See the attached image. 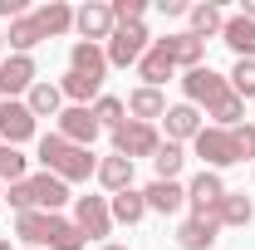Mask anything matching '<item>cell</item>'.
I'll return each instance as SVG.
<instances>
[{"label":"cell","instance_id":"6da1fadb","mask_svg":"<svg viewBox=\"0 0 255 250\" xmlns=\"http://www.w3.org/2000/svg\"><path fill=\"white\" fill-rule=\"evenodd\" d=\"M39 162H44V172H54L59 182H89V177H98L94 147H74V142H64L59 132H44V137H39Z\"/></svg>","mask_w":255,"mask_h":250},{"label":"cell","instance_id":"7a4b0ae2","mask_svg":"<svg viewBox=\"0 0 255 250\" xmlns=\"http://www.w3.org/2000/svg\"><path fill=\"white\" fill-rule=\"evenodd\" d=\"M152 49V34L147 25H118L113 39L103 44V54H108V69H137V59Z\"/></svg>","mask_w":255,"mask_h":250},{"label":"cell","instance_id":"3957f363","mask_svg":"<svg viewBox=\"0 0 255 250\" xmlns=\"http://www.w3.org/2000/svg\"><path fill=\"white\" fill-rule=\"evenodd\" d=\"M162 147V132L152 123H137V118H128L118 132H113V152L128 157V162H137V157H157Z\"/></svg>","mask_w":255,"mask_h":250},{"label":"cell","instance_id":"277c9868","mask_svg":"<svg viewBox=\"0 0 255 250\" xmlns=\"http://www.w3.org/2000/svg\"><path fill=\"white\" fill-rule=\"evenodd\" d=\"M182 94H187L191 108H201V103L211 108L216 98L231 94V79H226V74H216L211 64H201V69H187V74H182Z\"/></svg>","mask_w":255,"mask_h":250},{"label":"cell","instance_id":"5b68a950","mask_svg":"<svg viewBox=\"0 0 255 250\" xmlns=\"http://www.w3.org/2000/svg\"><path fill=\"white\" fill-rule=\"evenodd\" d=\"M54 132H59L64 142H74V147H94V137L103 132L94 118V108H84V103H64V113L54 118Z\"/></svg>","mask_w":255,"mask_h":250},{"label":"cell","instance_id":"8992f818","mask_svg":"<svg viewBox=\"0 0 255 250\" xmlns=\"http://www.w3.org/2000/svg\"><path fill=\"white\" fill-rule=\"evenodd\" d=\"M34 127H39V118L25 108V98H0V142H5V147L30 142Z\"/></svg>","mask_w":255,"mask_h":250},{"label":"cell","instance_id":"52a82bcc","mask_svg":"<svg viewBox=\"0 0 255 250\" xmlns=\"http://www.w3.org/2000/svg\"><path fill=\"white\" fill-rule=\"evenodd\" d=\"M74 30L84 34L89 44H108L113 30H118L113 5H108V0H89V5H79V10H74Z\"/></svg>","mask_w":255,"mask_h":250},{"label":"cell","instance_id":"ba28073f","mask_svg":"<svg viewBox=\"0 0 255 250\" xmlns=\"http://www.w3.org/2000/svg\"><path fill=\"white\" fill-rule=\"evenodd\" d=\"M226 201V182H221V172H196L187 182V206H191V216H216V206Z\"/></svg>","mask_w":255,"mask_h":250},{"label":"cell","instance_id":"9c48e42d","mask_svg":"<svg viewBox=\"0 0 255 250\" xmlns=\"http://www.w3.org/2000/svg\"><path fill=\"white\" fill-rule=\"evenodd\" d=\"M196 157L206 162V172H221V167H236V147H231V132L226 127H201L191 137Z\"/></svg>","mask_w":255,"mask_h":250},{"label":"cell","instance_id":"30bf717a","mask_svg":"<svg viewBox=\"0 0 255 250\" xmlns=\"http://www.w3.org/2000/svg\"><path fill=\"white\" fill-rule=\"evenodd\" d=\"M74 226L84 231V241H103V236L113 231L108 196H79V201H74Z\"/></svg>","mask_w":255,"mask_h":250},{"label":"cell","instance_id":"8fae6325","mask_svg":"<svg viewBox=\"0 0 255 250\" xmlns=\"http://www.w3.org/2000/svg\"><path fill=\"white\" fill-rule=\"evenodd\" d=\"M34 84H39V69H34L30 54L0 59V98H20V94H30Z\"/></svg>","mask_w":255,"mask_h":250},{"label":"cell","instance_id":"7c38bea8","mask_svg":"<svg viewBox=\"0 0 255 250\" xmlns=\"http://www.w3.org/2000/svg\"><path fill=\"white\" fill-rule=\"evenodd\" d=\"M25 187H30L34 211H49V216H59V206L69 201V182H59L54 172H34V177H25Z\"/></svg>","mask_w":255,"mask_h":250},{"label":"cell","instance_id":"4fadbf2b","mask_svg":"<svg viewBox=\"0 0 255 250\" xmlns=\"http://www.w3.org/2000/svg\"><path fill=\"white\" fill-rule=\"evenodd\" d=\"M69 74H84V79L103 84V79H108V54H103V44L74 39V49H69Z\"/></svg>","mask_w":255,"mask_h":250},{"label":"cell","instance_id":"5bb4252c","mask_svg":"<svg viewBox=\"0 0 255 250\" xmlns=\"http://www.w3.org/2000/svg\"><path fill=\"white\" fill-rule=\"evenodd\" d=\"M152 44H162V49H167V59L177 64V69H201V59H206V39H196L191 30L167 34V39H152Z\"/></svg>","mask_w":255,"mask_h":250},{"label":"cell","instance_id":"9a60e30c","mask_svg":"<svg viewBox=\"0 0 255 250\" xmlns=\"http://www.w3.org/2000/svg\"><path fill=\"white\" fill-rule=\"evenodd\" d=\"M162 127H167V142H191L206 123H201V108H191V103H172L167 118H162Z\"/></svg>","mask_w":255,"mask_h":250},{"label":"cell","instance_id":"2e32d148","mask_svg":"<svg viewBox=\"0 0 255 250\" xmlns=\"http://www.w3.org/2000/svg\"><path fill=\"white\" fill-rule=\"evenodd\" d=\"M216 236H221L216 216H187L182 226H177V246H182V250H211Z\"/></svg>","mask_w":255,"mask_h":250},{"label":"cell","instance_id":"e0dca14e","mask_svg":"<svg viewBox=\"0 0 255 250\" xmlns=\"http://www.w3.org/2000/svg\"><path fill=\"white\" fill-rule=\"evenodd\" d=\"M142 196H147V211H157V216H177L187 206V187L182 182H147Z\"/></svg>","mask_w":255,"mask_h":250},{"label":"cell","instance_id":"ac0fdd59","mask_svg":"<svg viewBox=\"0 0 255 250\" xmlns=\"http://www.w3.org/2000/svg\"><path fill=\"white\" fill-rule=\"evenodd\" d=\"M221 44H231L236 59H255V20H246V15H226Z\"/></svg>","mask_w":255,"mask_h":250},{"label":"cell","instance_id":"d6986e66","mask_svg":"<svg viewBox=\"0 0 255 250\" xmlns=\"http://www.w3.org/2000/svg\"><path fill=\"white\" fill-rule=\"evenodd\" d=\"M49 231H54V216L49 211H20L15 216V236L30 250H49Z\"/></svg>","mask_w":255,"mask_h":250},{"label":"cell","instance_id":"ffe728a7","mask_svg":"<svg viewBox=\"0 0 255 250\" xmlns=\"http://www.w3.org/2000/svg\"><path fill=\"white\" fill-rule=\"evenodd\" d=\"M128 118H137V123L167 118V94H162V89H147V84H137V89L128 94Z\"/></svg>","mask_w":255,"mask_h":250},{"label":"cell","instance_id":"44dd1931","mask_svg":"<svg viewBox=\"0 0 255 250\" xmlns=\"http://www.w3.org/2000/svg\"><path fill=\"white\" fill-rule=\"evenodd\" d=\"M108 211H113V226H137V221L147 216V196L137 187H128L118 196H108Z\"/></svg>","mask_w":255,"mask_h":250},{"label":"cell","instance_id":"7402d4cb","mask_svg":"<svg viewBox=\"0 0 255 250\" xmlns=\"http://www.w3.org/2000/svg\"><path fill=\"white\" fill-rule=\"evenodd\" d=\"M98 182H103V191L108 196H118V191H128L132 187V162L128 157H98Z\"/></svg>","mask_w":255,"mask_h":250},{"label":"cell","instance_id":"603a6c76","mask_svg":"<svg viewBox=\"0 0 255 250\" xmlns=\"http://www.w3.org/2000/svg\"><path fill=\"white\" fill-rule=\"evenodd\" d=\"M172 69H177V64L167 59V49H162V44H152V49L137 59V79H142L147 89H162V84L172 79Z\"/></svg>","mask_w":255,"mask_h":250},{"label":"cell","instance_id":"cb8c5ba5","mask_svg":"<svg viewBox=\"0 0 255 250\" xmlns=\"http://www.w3.org/2000/svg\"><path fill=\"white\" fill-rule=\"evenodd\" d=\"M25 108H30L34 118H59L64 113V94H59V84H34L30 94H25Z\"/></svg>","mask_w":255,"mask_h":250},{"label":"cell","instance_id":"d4e9b609","mask_svg":"<svg viewBox=\"0 0 255 250\" xmlns=\"http://www.w3.org/2000/svg\"><path fill=\"white\" fill-rule=\"evenodd\" d=\"M5 44H10V54H30L34 44H44V30L34 25V15H20V20H10Z\"/></svg>","mask_w":255,"mask_h":250},{"label":"cell","instance_id":"484cf974","mask_svg":"<svg viewBox=\"0 0 255 250\" xmlns=\"http://www.w3.org/2000/svg\"><path fill=\"white\" fill-rule=\"evenodd\" d=\"M34 25L44 30V39H49V34H69L74 30V10H69L64 0H49V5L34 10Z\"/></svg>","mask_w":255,"mask_h":250},{"label":"cell","instance_id":"4316f807","mask_svg":"<svg viewBox=\"0 0 255 250\" xmlns=\"http://www.w3.org/2000/svg\"><path fill=\"white\" fill-rule=\"evenodd\" d=\"M251 216H255V206L246 191H226V201L216 206V226H251Z\"/></svg>","mask_w":255,"mask_h":250},{"label":"cell","instance_id":"83f0119b","mask_svg":"<svg viewBox=\"0 0 255 250\" xmlns=\"http://www.w3.org/2000/svg\"><path fill=\"white\" fill-rule=\"evenodd\" d=\"M187 20H191V34H196V39H211V34H221V25H226L221 5H187Z\"/></svg>","mask_w":255,"mask_h":250},{"label":"cell","instance_id":"f1b7e54d","mask_svg":"<svg viewBox=\"0 0 255 250\" xmlns=\"http://www.w3.org/2000/svg\"><path fill=\"white\" fill-rule=\"evenodd\" d=\"M182 162H187V147H182V142H167V137H162L157 157H152V167H157V182H177Z\"/></svg>","mask_w":255,"mask_h":250},{"label":"cell","instance_id":"f546056e","mask_svg":"<svg viewBox=\"0 0 255 250\" xmlns=\"http://www.w3.org/2000/svg\"><path fill=\"white\" fill-rule=\"evenodd\" d=\"M206 118H211V127H241V118H246V98H236V94L216 98V103L206 108Z\"/></svg>","mask_w":255,"mask_h":250},{"label":"cell","instance_id":"4dcf8cb0","mask_svg":"<svg viewBox=\"0 0 255 250\" xmlns=\"http://www.w3.org/2000/svg\"><path fill=\"white\" fill-rule=\"evenodd\" d=\"M94 118H98V127L118 132V127L128 123V103H123V98H113V94H98L94 98Z\"/></svg>","mask_w":255,"mask_h":250},{"label":"cell","instance_id":"1f68e13d","mask_svg":"<svg viewBox=\"0 0 255 250\" xmlns=\"http://www.w3.org/2000/svg\"><path fill=\"white\" fill-rule=\"evenodd\" d=\"M49 250H84V231L74 221L54 216V231H49Z\"/></svg>","mask_w":255,"mask_h":250},{"label":"cell","instance_id":"d6a6232c","mask_svg":"<svg viewBox=\"0 0 255 250\" xmlns=\"http://www.w3.org/2000/svg\"><path fill=\"white\" fill-rule=\"evenodd\" d=\"M236 98H255V59H236V69L226 74Z\"/></svg>","mask_w":255,"mask_h":250},{"label":"cell","instance_id":"836d02e7","mask_svg":"<svg viewBox=\"0 0 255 250\" xmlns=\"http://www.w3.org/2000/svg\"><path fill=\"white\" fill-rule=\"evenodd\" d=\"M226 132H231V147H236V162H255V123L226 127Z\"/></svg>","mask_w":255,"mask_h":250},{"label":"cell","instance_id":"e575fe53","mask_svg":"<svg viewBox=\"0 0 255 250\" xmlns=\"http://www.w3.org/2000/svg\"><path fill=\"white\" fill-rule=\"evenodd\" d=\"M0 182H25V157H20V147H5L0 142Z\"/></svg>","mask_w":255,"mask_h":250},{"label":"cell","instance_id":"d590c367","mask_svg":"<svg viewBox=\"0 0 255 250\" xmlns=\"http://www.w3.org/2000/svg\"><path fill=\"white\" fill-rule=\"evenodd\" d=\"M147 15V0H113V20L118 25H142Z\"/></svg>","mask_w":255,"mask_h":250},{"label":"cell","instance_id":"8d00e7d4","mask_svg":"<svg viewBox=\"0 0 255 250\" xmlns=\"http://www.w3.org/2000/svg\"><path fill=\"white\" fill-rule=\"evenodd\" d=\"M25 15V0H0V20H20Z\"/></svg>","mask_w":255,"mask_h":250},{"label":"cell","instance_id":"74e56055","mask_svg":"<svg viewBox=\"0 0 255 250\" xmlns=\"http://www.w3.org/2000/svg\"><path fill=\"white\" fill-rule=\"evenodd\" d=\"M162 5V15H187V5H182V0H157Z\"/></svg>","mask_w":255,"mask_h":250},{"label":"cell","instance_id":"f35d334b","mask_svg":"<svg viewBox=\"0 0 255 250\" xmlns=\"http://www.w3.org/2000/svg\"><path fill=\"white\" fill-rule=\"evenodd\" d=\"M241 15H246V20H255V0H246V5H241Z\"/></svg>","mask_w":255,"mask_h":250},{"label":"cell","instance_id":"ab89813d","mask_svg":"<svg viewBox=\"0 0 255 250\" xmlns=\"http://www.w3.org/2000/svg\"><path fill=\"white\" fill-rule=\"evenodd\" d=\"M98 250H128V246H113V241H103V246H98Z\"/></svg>","mask_w":255,"mask_h":250},{"label":"cell","instance_id":"60d3db41","mask_svg":"<svg viewBox=\"0 0 255 250\" xmlns=\"http://www.w3.org/2000/svg\"><path fill=\"white\" fill-rule=\"evenodd\" d=\"M0 250H10V241H0Z\"/></svg>","mask_w":255,"mask_h":250},{"label":"cell","instance_id":"b9f144b4","mask_svg":"<svg viewBox=\"0 0 255 250\" xmlns=\"http://www.w3.org/2000/svg\"><path fill=\"white\" fill-rule=\"evenodd\" d=\"M0 206H5V191H0Z\"/></svg>","mask_w":255,"mask_h":250},{"label":"cell","instance_id":"7bdbcfd3","mask_svg":"<svg viewBox=\"0 0 255 250\" xmlns=\"http://www.w3.org/2000/svg\"><path fill=\"white\" fill-rule=\"evenodd\" d=\"M0 44H5V34H0Z\"/></svg>","mask_w":255,"mask_h":250}]
</instances>
